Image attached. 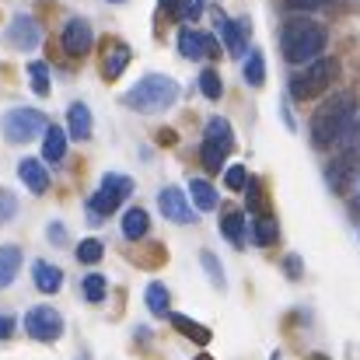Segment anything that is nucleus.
I'll return each mask as SVG.
<instances>
[{
	"label": "nucleus",
	"instance_id": "f257e3e1",
	"mask_svg": "<svg viewBox=\"0 0 360 360\" xmlns=\"http://www.w3.org/2000/svg\"><path fill=\"white\" fill-rule=\"evenodd\" d=\"M354 122H357V95L354 91H336L311 116V143L319 150H329V147H336L343 140V133Z\"/></svg>",
	"mask_w": 360,
	"mask_h": 360
},
{
	"label": "nucleus",
	"instance_id": "f03ea898",
	"mask_svg": "<svg viewBox=\"0 0 360 360\" xmlns=\"http://www.w3.org/2000/svg\"><path fill=\"white\" fill-rule=\"evenodd\" d=\"M326 42H329L326 25H319V21H311V18H304V14L290 18V21L283 25V35H280L283 56H287V63H294V67H308V63L322 60L319 53L326 49Z\"/></svg>",
	"mask_w": 360,
	"mask_h": 360
},
{
	"label": "nucleus",
	"instance_id": "7ed1b4c3",
	"mask_svg": "<svg viewBox=\"0 0 360 360\" xmlns=\"http://www.w3.org/2000/svg\"><path fill=\"white\" fill-rule=\"evenodd\" d=\"M179 91H182L179 81H172L165 74H147L122 95V105L140 112V116H161L179 102Z\"/></svg>",
	"mask_w": 360,
	"mask_h": 360
},
{
	"label": "nucleus",
	"instance_id": "20e7f679",
	"mask_svg": "<svg viewBox=\"0 0 360 360\" xmlns=\"http://www.w3.org/2000/svg\"><path fill=\"white\" fill-rule=\"evenodd\" d=\"M336 74H340V63L329 60V56H322V60H315V63L294 70V77H290V95L301 98V102H304V98H315V95L329 91V84L336 81Z\"/></svg>",
	"mask_w": 360,
	"mask_h": 360
},
{
	"label": "nucleus",
	"instance_id": "39448f33",
	"mask_svg": "<svg viewBox=\"0 0 360 360\" xmlns=\"http://www.w3.org/2000/svg\"><path fill=\"white\" fill-rule=\"evenodd\" d=\"M133 193V179L129 175H116V172H109L105 179H102V189L88 200V221L91 224H102L112 210H120V203Z\"/></svg>",
	"mask_w": 360,
	"mask_h": 360
},
{
	"label": "nucleus",
	"instance_id": "423d86ee",
	"mask_svg": "<svg viewBox=\"0 0 360 360\" xmlns=\"http://www.w3.org/2000/svg\"><path fill=\"white\" fill-rule=\"evenodd\" d=\"M46 129H49L46 112L28 109V105H18V109H11V112L4 116V136H7L11 143H28V140H35V136H46Z\"/></svg>",
	"mask_w": 360,
	"mask_h": 360
},
{
	"label": "nucleus",
	"instance_id": "0eeeda50",
	"mask_svg": "<svg viewBox=\"0 0 360 360\" xmlns=\"http://www.w3.org/2000/svg\"><path fill=\"white\" fill-rule=\"evenodd\" d=\"M25 333L39 343H56L63 336V315L49 304H39L25 315Z\"/></svg>",
	"mask_w": 360,
	"mask_h": 360
},
{
	"label": "nucleus",
	"instance_id": "6e6552de",
	"mask_svg": "<svg viewBox=\"0 0 360 360\" xmlns=\"http://www.w3.org/2000/svg\"><path fill=\"white\" fill-rule=\"evenodd\" d=\"M60 46H63V53L74 56V60L88 56L91 46H95V28H91V21H88V18H70V21L63 25Z\"/></svg>",
	"mask_w": 360,
	"mask_h": 360
},
{
	"label": "nucleus",
	"instance_id": "1a4fd4ad",
	"mask_svg": "<svg viewBox=\"0 0 360 360\" xmlns=\"http://www.w3.org/2000/svg\"><path fill=\"white\" fill-rule=\"evenodd\" d=\"M14 49H21V53H28V49H35L39 42H42V25L32 18V14H14L11 18V25H7V35H4Z\"/></svg>",
	"mask_w": 360,
	"mask_h": 360
},
{
	"label": "nucleus",
	"instance_id": "9d476101",
	"mask_svg": "<svg viewBox=\"0 0 360 360\" xmlns=\"http://www.w3.org/2000/svg\"><path fill=\"white\" fill-rule=\"evenodd\" d=\"M158 207H161V214H165L168 221H175V224H193V221H196V207L186 200V193H182L179 186H165V189L158 193Z\"/></svg>",
	"mask_w": 360,
	"mask_h": 360
},
{
	"label": "nucleus",
	"instance_id": "9b49d317",
	"mask_svg": "<svg viewBox=\"0 0 360 360\" xmlns=\"http://www.w3.org/2000/svg\"><path fill=\"white\" fill-rule=\"evenodd\" d=\"M217 25H221V39H224V49H228L231 56H245V49H248V32H252L248 18L228 21V18L221 14V18H217Z\"/></svg>",
	"mask_w": 360,
	"mask_h": 360
},
{
	"label": "nucleus",
	"instance_id": "f8f14e48",
	"mask_svg": "<svg viewBox=\"0 0 360 360\" xmlns=\"http://www.w3.org/2000/svg\"><path fill=\"white\" fill-rule=\"evenodd\" d=\"M18 175H21L25 189H28V193H35V196H42V193L49 189V172H46V165H42V161H35V158H21Z\"/></svg>",
	"mask_w": 360,
	"mask_h": 360
},
{
	"label": "nucleus",
	"instance_id": "ddd939ff",
	"mask_svg": "<svg viewBox=\"0 0 360 360\" xmlns=\"http://www.w3.org/2000/svg\"><path fill=\"white\" fill-rule=\"evenodd\" d=\"M203 140H210V143H217L221 150H235V129H231V122L224 120V116H210L207 126H203Z\"/></svg>",
	"mask_w": 360,
	"mask_h": 360
},
{
	"label": "nucleus",
	"instance_id": "4468645a",
	"mask_svg": "<svg viewBox=\"0 0 360 360\" xmlns=\"http://www.w3.org/2000/svg\"><path fill=\"white\" fill-rule=\"evenodd\" d=\"M67 133L74 140H91V109L84 102H74L67 109Z\"/></svg>",
	"mask_w": 360,
	"mask_h": 360
},
{
	"label": "nucleus",
	"instance_id": "2eb2a0df",
	"mask_svg": "<svg viewBox=\"0 0 360 360\" xmlns=\"http://www.w3.org/2000/svg\"><path fill=\"white\" fill-rule=\"evenodd\" d=\"M63 154H67V133H63V126H53V122H49V129H46V136H42V161L60 165Z\"/></svg>",
	"mask_w": 360,
	"mask_h": 360
},
{
	"label": "nucleus",
	"instance_id": "dca6fc26",
	"mask_svg": "<svg viewBox=\"0 0 360 360\" xmlns=\"http://www.w3.org/2000/svg\"><path fill=\"white\" fill-rule=\"evenodd\" d=\"M32 280H35V287L42 290V294H56L60 287H63V269H56L53 262H35L32 266Z\"/></svg>",
	"mask_w": 360,
	"mask_h": 360
},
{
	"label": "nucleus",
	"instance_id": "f3484780",
	"mask_svg": "<svg viewBox=\"0 0 360 360\" xmlns=\"http://www.w3.org/2000/svg\"><path fill=\"white\" fill-rule=\"evenodd\" d=\"M147 231H150V214L140 210V207H129L122 214V235L129 241H140V238H147Z\"/></svg>",
	"mask_w": 360,
	"mask_h": 360
},
{
	"label": "nucleus",
	"instance_id": "a211bd4d",
	"mask_svg": "<svg viewBox=\"0 0 360 360\" xmlns=\"http://www.w3.org/2000/svg\"><path fill=\"white\" fill-rule=\"evenodd\" d=\"M276 238H280L276 217H273V214H255V221H252V241L266 248V245H273Z\"/></svg>",
	"mask_w": 360,
	"mask_h": 360
},
{
	"label": "nucleus",
	"instance_id": "6ab92c4d",
	"mask_svg": "<svg viewBox=\"0 0 360 360\" xmlns=\"http://www.w3.org/2000/svg\"><path fill=\"white\" fill-rule=\"evenodd\" d=\"M189 196H193V207L196 210H217V189L207 182V179H193L189 182Z\"/></svg>",
	"mask_w": 360,
	"mask_h": 360
},
{
	"label": "nucleus",
	"instance_id": "aec40b11",
	"mask_svg": "<svg viewBox=\"0 0 360 360\" xmlns=\"http://www.w3.org/2000/svg\"><path fill=\"white\" fill-rule=\"evenodd\" d=\"M168 319H172V326H175L186 340H193V343H200V347H207L210 336H214L207 326H200V322H193V319H186V315H168Z\"/></svg>",
	"mask_w": 360,
	"mask_h": 360
},
{
	"label": "nucleus",
	"instance_id": "412c9836",
	"mask_svg": "<svg viewBox=\"0 0 360 360\" xmlns=\"http://www.w3.org/2000/svg\"><path fill=\"white\" fill-rule=\"evenodd\" d=\"M179 53L189 56V60H203L207 49H203V32L196 28H179Z\"/></svg>",
	"mask_w": 360,
	"mask_h": 360
},
{
	"label": "nucleus",
	"instance_id": "4be33fe9",
	"mask_svg": "<svg viewBox=\"0 0 360 360\" xmlns=\"http://www.w3.org/2000/svg\"><path fill=\"white\" fill-rule=\"evenodd\" d=\"M126 63H129V49L116 42V46H112V49L105 53V63H102V77H105V81H116L122 70H126Z\"/></svg>",
	"mask_w": 360,
	"mask_h": 360
},
{
	"label": "nucleus",
	"instance_id": "5701e85b",
	"mask_svg": "<svg viewBox=\"0 0 360 360\" xmlns=\"http://www.w3.org/2000/svg\"><path fill=\"white\" fill-rule=\"evenodd\" d=\"M25 74H28V84H32V91H35L39 98L53 95V91H49V67H46V60H32V63L25 67Z\"/></svg>",
	"mask_w": 360,
	"mask_h": 360
},
{
	"label": "nucleus",
	"instance_id": "b1692460",
	"mask_svg": "<svg viewBox=\"0 0 360 360\" xmlns=\"http://www.w3.org/2000/svg\"><path fill=\"white\" fill-rule=\"evenodd\" d=\"M18 266H21V248L18 245H4L0 248V287H7L18 276Z\"/></svg>",
	"mask_w": 360,
	"mask_h": 360
},
{
	"label": "nucleus",
	"instance_id": "393cba45",
	"mask_svg": "<svg viewBox=\"0 0 360 360\" xmlns=\"http://www.w3.org/2000/svg\"><path fill=\"white\" fill-rule=\"evenodd\" d=\"M221 235L231 241L235 248L245 245V214H241V210H231V214L221 217Z\"/></svg>",
	"mask_w": 360,
	"mask_h": 360
},
{
	"label": "nucleus",
	"instance_id": "a878e982",
	"mask_svg": "<svg viewBox=\"0 0 360 360\" xmlns=\"http://www.w3.org/2000/svg\"><path fill=\"white\" fill-rule=\"evenodd\" d=\"M245 81H248L252 88H262V84H266V56H262L259 49H252V53L245 56Z\"/></svg>",
	"mask_w": 360,
	"mask_h": 360
},
{
	"label": "nucleus",
	"instance_id": "bb28decb",
	"mask_svg": "<svg viewBox=\"0 0 360 360\" xmlns=\"http://www.w3.org/2000/svg\"><path fill=\"white\" fill-rule=\"evenodd\" d=\"M143 301H147V308H150V315H168V304H172V297H168V287L165 283H147V294H143Z\"/></svg>",
	"mask_w": 360,
	"mask_h": 360
},
{
	"label": "nucleus",
	"instance_id": "cd10ccee",
	"mask_svg": "<svg viewBox=\"0 0 360 360\" xmlns=\"http://www.w3.org/2000/svg\"><path fill=\"white\" fill-rule=\"evenodd\" d=\"M336 147H340V150H336L340 158H347V161L360 165V120L354 122V126H350L347 133H343V140H340Z\"/></svg>",
	"mask_w": 360,
	"mask_h": 360
},
{
	"label": "nucleus",
	"instance_id": "c85d7f7f",
	"mask_svg": "<svg viewBox=\"0 0 360 360\" xmlns=\"http://www.w3.org/2000/svg\"><path fill=\"white\" fill-rule=\"evenodd\" d=\"M224 158H228V150H221L217 143H210V140L200 143V161H203L207 172H221L224 168Z\"/></svg>",
	"mask_w": 360,
	"mask_h": 360
},
{
	"label": "nucleus",
	"instance_id": "c756f323",
	"mask_svg": "<svg viewBox=\"0 0 360 360\" xmlns=\"http://www.w3.org/2000/svg\"><path fill=\"white\" fill-rule=\"evenodd\" d=\"M200 91H203L210 102H217V98L224 95V81H221V74H217L214 67H207V70L200 74Z\"/></svg>",
	"mask_w": 360,
	"mask_h": 360
},
{
	"label": "nucleus",
	"instance_id": "7c9ffc66",
	"mask_svg": "<svg viewBox=\"0 0 360 360\" xmlns=\"http://www.w3.org/2000/svg\"><path fill=\"white\" fill-rule=\"evenodd\" d=\"M81 290H84V297H88L91 304L105 301V276H102V273H88V276L81 280Z\"/></svg>",
	"mask_w": 360,
	"mask_h": 360
},
{
	"label": "nucleus",
	"instance_id": "2f4dec72",
	"mask_svg": "<svg viewBox=\"0 0 360 360\" xmlns=\"http://www.w3.org/2000/svg\"><path fill=\"white\" fill-rule=\"evenodd\" d=\"M102 252H105V245L98 238H84L77 245V262H84V266H95L98 259H102Z\"/></svg>",
	"mask_w": 360,
	"mask_h": 360
},
{
	"label": "nucleus",
	"instance_id": "473e14b6",
	"mask_svg": "<svg viewBox=\"0 0 360 360\" xmlns=\"http://www.w3.org/2000/svg\"><path fill=\"white\" fill-rule=\"evenodd\" d=\"M200 262H203V269L210 273V283H214L217 290H224V283H228V280H224V269H221L217 255H214V252H203V255H200Z\"/></svg>",
	"mask_w": 360,
	"mask_h": 360
},
{
	"label": "nucleus",
	"instance_id": "72a5a7b5",
	"mask_svg": "<svg viewBox=\"0 0 360 360\" xmlns=\"http://www.w3.org/2000/svg\"><path fill=\"white\" fill-rule=\"evenodd\" d=\"M248 172H245V165H231V168H224V186L231 189V193H241L245 186H248Z\"/></svg>",
	"mask_w": 360,
	"mask_h": 360
},
{
	"label": "nucleus",
	"instance_id": "f704fd0d",
	"mask_svg": "<svg viewBox=\"0 0 360 360\" xmlns=\"http://www.w3.org/2000/svg\"><path fill=\"white\" fill-rule=\"evenodd\" d=\"M336 0H283V7L287 11H297V14H311V11H326V7H333Z\"/></svg>",
	"mask_w": 360,
	"mask_h": 360
},
{
	"label": "nucleus",
	"instance_id": "c9c22d12",
	"mask_svg": "<svg viewBox=\"0 0 360 360\" xmlns=\"http://www.w3.org/2000/svg\"><path fill=\"white\" fill-rule=\"evenodd\" d=\"M14 214H18V200H14V193L0 189V224H7Z\"/></svg>",
	"mask_w": 360,
	"mask_h": 360
},
{
	"label": "nucleus",
	"instance_id": "e433bc0d",
	"mask_svg": "<svg viewBox=\"0 0 360 360\" xmlns=\"http://www.w3.org/2000/svg\"><path fill=\"white\" fill-rule=\"evenodd\" d=\"M245 193H248V210H259V207H262V189H259V182H255V179H248Z\"/></svg>",
	"mask_w": 360,
	"mask_h": 360
},
{
	"label": "nucleus",
	"instance_id": "4c0bfd02",
	"mask_svg": "<svg viewBox=\"0 0 360 360\" xmlns=\"http://www.w3.org/2000/svg\"><path fill=\"white\" fill-rule=\"evenodd\" d=\"M49 241H53V245H67V228H63L60 221L49 224Z\"/></svg>",
	"mask_w": 360,
	"mask_h": 360
},
{
	"label": "nucleus",
	"instance_id": "58836bf2",
	"mask_svg": "<svg viewBox=\"0 0 360 360\" xmlns=\"http://www.w3.org/2000/svg\"><path fill=\"white\" fill-rule=\"evenodd\" d=\"M283 269H287V273H290V276L297 280V276H301V259H297V255H287V262H283Z\"/></svg>",
	"mask_w": 360,
	"mask_h": 360
},
{
	"label": "nucleus",
	"instance_id": "ea45409f",
	"mask_svg": "<svg viewBox=\"0 0 360 360\" xmlns=\"http://www.w3.org/2000/svg\"><path fill=\"white\" fill-rule=\"evenodd\" d=\"M11 333H14V319L0 315V340H11Z\"/></svg>",
	"mask_w": 360,
	"mask_h": 360
},
{
	"label": "nucleus",
	"instance_id": "a19ab883",
	"mask_svg": "<svg viewBox=\"0 0 360 360\" xmlns=\"http://www.w3.org/2000/svg\"><path fill=\"white\" fill-rule=\"evenodd\" d=\"M161 11L175 18V11H179V0H161Z\"/></svg>",
	"mask_w": 360,
	"mask_h": 360
},
{
	"label": "nucleus",
	"instance_id": "79ce46f5",
	"mask_svg": "<svg viewBox=\"0 0 360 360\" xmlns=\"http://www.w3.org/2000/svg\"><path fill=\"white\" fill-rule=\"evenodd\" d=\"M196 360H214V357H210V354H200V357H196Z\"/></svg>",
	"mask_w": 360,
	"mask_h": 360
},
{
	"label": "nucleus",
	"instance_id": "37998d69",
	"mask_svg": "<svg viewBox=\"0 0 360 360\" xmlns=\"http://www.w3.org/2000/svg\"><path fill=\"white\" fill-rule=\"evenodd\" d=\"M109 4H122V0H109Z\"/></svg>",
	"mask_w": 360,
	"mask_h": 360
}]
</instances>
